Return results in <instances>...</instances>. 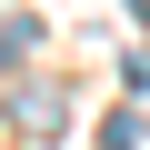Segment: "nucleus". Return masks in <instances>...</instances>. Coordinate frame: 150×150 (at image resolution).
<instances>
[{
	"instance_id": "obj_1",
	"label": "nucleus",
	"mask_w": 150,
	"mask_h": 150,
	"mask_svg": "<svg viewBox=\"0 0 150 150\" xmlns=\"http://www.w3.org/2000/svg\"><path fill=\"white\" fill-rule=\"evenodd\" d=\"M20 130L50 140V130H60V90H20Z\"/></svg>"
},
{
	"instance_id": "obj_2",
	"label": "nucleus",
	"mask_w": 150,
	"mask_h": 150,
	"mask_svg": "<svg viewBox=\"0 0 150 150\" xmlns=\"http://www.w3.org/2000/svg\"><path fill=\"white\" fill-rule=\"evenodd\" d=\"M100 150H140V120H130V110H110V120H100Z\"/></svg>"
}]
</instances>
